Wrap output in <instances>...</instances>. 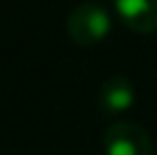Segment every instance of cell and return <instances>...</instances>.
<instances>
[{"label":"cell","mask_w":157,"mask_h":155,"mask_svg":"<svg viewBox=\"0 0 157 155\" xmlns=\"http://www.w3.org/2000/svg\"><path fill=\"white\" fill-rule=\"evenodd\" d=\"M109 30L112 16L100 2H80L66 16V34L75 46H98Z\"/></svg>","instance_id":"1"},{"label":"cell","mask_w":157,"mask_h":155,"mask_svg":"<svg viewBox=\"0 0 157 155\" xmlns=\"http://www.w3.org/2000/svg\"><path fill=\"white\" fill-rule=\"evenodd\" d=\"M105 155H153V139L144 126L116 121L102 135Z\"/></svg>","instance_id":"2"},{"label":"cell","mask_w":157,"mask_h":155,"mask_svg":"<svg viewBox=\"0 0 157 155\" xmlns=\"http://www.w3.org/2000/svg\"><path fill=\"white\" fill-rule=\"evenodd\" d=\"M114 7L128 30L137 34L157 32V0H116Z\"/></svg>","instance_id":"3"},{"label":"cell","mask_w":157,"mask_h":155,"mask_svg":"<svg viewBox=\"0 0 157 155\" xmlns=\"http://www.w3.org/2000/svg\"><path fill=\"white\" fill-rule=\"evenodd\" d=\"M134 103V87L125 76H112L100 84L98 91V105L102 112L121 114L128 112Z\"/></svg>","instance_id":"4"}]
</instances>
